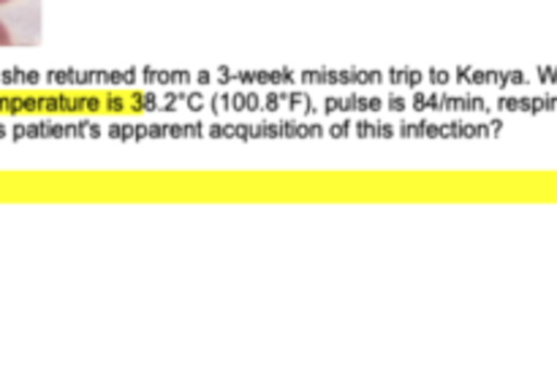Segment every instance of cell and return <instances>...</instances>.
Here are the masks:
<instances>
[{
	"instance_id": "7a4b0ae2",
	"label": "cell",
	"mask_w": 557,
	"mask_h": 383,
	"mask_svg": "<svg viewBox=\"0 0 557 383\" xmlns=\"http://www.w3.org/2000/svg\"><path fill=\"white\" fill-rule=\"evenodd\" d=\"M544 79H557V69H542Z\"/></svg>"
},
{
	"instance_id": "3957f363",
	"label": "cell",
	"mask_w": 557,
	"mask_h": 383,
	"mask_svg": "<svg viewBox=\"0 0 557 383\" xmlns=\"http://www.w3.org/2000/svg\"><path fill=\"white\" fill-rule=\"evenodd\" d=\"M5 3H11V0H0V5H5Z\"/></svg>"
},
{
	"instance_id": "6da1fadb",
	"label": "cell",
	"mask_w": 557,
	"mask_h": 383,
	"mask_svg": "<svg viewBox=\"0 0 557 383\" xmlns=\"http://www.w3.org/2000/svg\"><path fill=\"white\" fill-rule=\"evenodd\" d=\"M0 47H11V33L3 22H0Z\"/></svg>"
}]
</instances>
